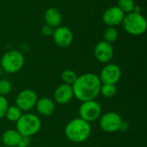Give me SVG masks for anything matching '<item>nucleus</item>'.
<instances>
[{
  "label": "nucleus",
  "instance_id": "11",
  "mask_svg": "<svg viewBox=\"0 0 147 147\" xmlns=\"http://www.w3.org/2000/svg\"><path fill=\"white\" fill-rule=\"evenodd\" d=\"M125 13L117 6H111L107 9L102 15L103 22L109 27H115L121 24L124 19Z\"/></svg>",
  "mask_w": 147,
  "mask_h": 147
},
{
  "label": "nucleus",
  "instance_id": "19",
  "mask_svg": "<svg viewBox=\"0 0 147 147\" xmlns=\"http://www.w3.org/2000/svg\"><path fill=\"white\" fill-rule=\"evenodd\" d=\"M118 36H119V33L115 27H109L108 28H106L103 34L104 41L110 44L115 42L118 39Z\"/></svg>",
  "mask_w": 147,
  "mask_h": 147
},
{
  "label": "nucleus",
  "instance_id": "8",
  "mask_svg": "<svg viewBox=\"0 0 147 147\" xmlns=\"http://www.w3.org/2000/svg\"><path fill=\"white\" fill-rule=\"evenodd\" d=\"M38 96L34 90L25 89L21 90L16 97V104L22 111H29L35 107Z\"/></svg>",
  "mask_w": 147,
  "mask_h": 147
},
{
  "label": "nucleus",
  "instance_id": "27",
  "mask_svg": "<svg viewBox=\"0 0 147 147\" xmlns=\"http://www.w3.org/2000/svg\"><path fill=\"white\" fill-rule=\"evenodd\" d=\"M2 72H3V70H2V68L0 67V78H1V76H2Z\"/></svg>",
  "mask_w": 147,
  "mask_h": 147
},
{
  "label": "nucleus",
  "instance_id": "6",
  "mask_svg": "<svg viewBox=\"0 0 147 147\" xmlns=\"http://www.w3.org/2000/svg\"><path fill=\"white\" fill-rule=\"evenodd\" d=\"M79 118L90 123L99 119L102 114V107L96 100L82 102L79 109Z\"/></svg>",
  "mask_w": 147,
  "mask_h": 147
},
{
  "label": "nucleus",
  "instance_id": "10",
  "mask_svg": "<svg viewBox=\"0 0 147 147\" xmlns=\"http://www.w3.org/2000/svg\"><path fill=\"white\" fill-rule=\"evenodd\" d=\"M55 44L59 47H68L73 40V34L70 28L67 27H58L54 28L53 34Z\"/></svg>",
  "mask_w": 147,
  "mask_h": 147
},
{
  "label": "nucleus",
  "instance_id": "7",
  "mask_svg": "<svg viewBox=\"0 0 147 147\" xmlns=\"http://www.w3.org/2000/svg\"><path fill=\"white\" fill-rule=\"evenodd\" d=\"M123 120L116 112H107L100 117L99 125L102 131L106 133H115L120 131Z\"/></svg>",
  "mask_w": 147,
  "mask_h": 147
},
{
  "label": "nucleus",
  "instance_id": "26",
  "mask_svg": "<svg viewBox=\"0 0 147 147\" xmlns=\"http://www.w3.org/2000/svg\"><path fill=\"white\" fill-rule=\"evenodd\" d=\"M127 128H128V124L126 123L125 121H123L122 124H121V127L120 131H126V130H127Z\"/></svg>",
  "mask_w": 147,
  "mask_h": 147
},
{
  "label": "nucleus",
  "instance_id": "1",
  "mask_svg": "<svg viewBox=\"0 0 147 147\" xmlns=\"http://www.w3.org/2000/svg\"><path fill=\"white\" fill-rule=\"evenodd\" d=\"M102 83L99 77L95 73H84L78 76L71 85L74 97L80 102L95 100L100 94Z\"/></svg>",
  "mask_w": 147,
  "mask_h": 147
},
{
  "label": "nucleus",
  "instance_id": "9",
  "mask_svg": "<svg viewBox=\"0 0 147 147\" xmlns=\"http://www.w3.org/2000/svg\"><path fill=\"white\" fill-rule=\"evenodd\" d=\"M121 77V70L115 64L106 65L101 71L100 80L102 84H115L119 82Z\"/></svg>",
  "mask_w": 147,
  "mask_h": 147
},
{
  "label": "nucleus",
  "instance_id": "20",
  "mask_svg": "<svg viewBox=\"0 0 147 147\" xmlns=\"http://www.w3.org/2000/svg\"><path fill=\"white\" fill-rule=\"evenodd\" d=\"M77 78H78L77 73L71 69L63 71V72L61 74V79H62L63 83L66 84H70V85H72L74 84Z\"/></svg>",
  "mask_w": 147,
  "mask_h": 147
},
{
  "label": "nucleus",
  "instance_id": "24",
  "mask_svg": "<svg viewBox=\"0 0 147 147\" xmlns=\"http://www.w3.org/2000/svg\"><path fill=\"white\" fill-rule=\"evenodd\" d=\"M54 32V28L48 26V25H44L41 28V33L43 34V35L45 36H53Z\"/></svg>",
  "mask_w": 147,
  "mask_h": 147
},
{
  "label": "nucleus",
  "instance_id": "23",
  "mask_svg": "<svg viewBox=\"0 0 147 147\" xmlns=\"http://www.w3.org/2000/svg\"><path fill=\"white\" fill-rule=\"evenodd\" d=\"M9 108V102L5 96H0V119L5 116L6 111Z\"/></svg>",
  "mask_w": 147,
  "mask_h": 147
},
{
  "label": "nucleus",
  "instance_id": "14",
  "mask_svg": "<svg viewBox=\"0 0 147 147\" xmlns=\"http://www.w3.org/2000/svg\"><path fill=\"white\" fill-rule=\"evenodd\" d=\"M37 112L43 116H51L55 111V104L48 97H42L37 100L35 104Z\"/></svg>",
  "mask_w": 147,
  "mask_h": 147
},
{
  "label": "nucleus",
  "instance_id": "16",
  "mask_svg": "<svg viewBox=\"0 0 147 147\" xmlns=\"http://www.w3.org/2000/svg\"><path fill=\"white\" fill-rule=\"evenodd\" d=\"M22 135L16 129L6 130L2 135V142L7 147H17Z\"/></svg>",
  "mask_w": 147,
  "mask_h": 147
},
{
  "label": "nucleus",
  "instance_id": "28",
  "mask_svg": "<svg viewBox=\"0 0 147 147\" xmlns=\"http://www.w3.org/2000/svg\"><path fill=\"white\" fill-rule=\"evenodd\" d=\"M5 147H7V146H5Z\"/></svg>",
  "mask_w": 147,
  "mask_h": 147
},
{
  "label": "nucleus",
  "instance_id": "3",
  "mask_svg": "<svg viewBox=\"0 0 147 147\" xmlns=\"http://www.w3.org/2000/svg\"><path fill=\"white\" fill-rule=\"evenodd\" d=\"M16 123V130L22 136L31 137L35 135L41 127V121L40 118L30 113L22 114Z\"/></svg>",
  "mask_w": 147,
  "mask_h": 147
},
{
  "label": "nucleus",
  "instance_id": "15",
  "mask_svg": "<svg viewBox=\"0 0 147 147\" xmlns=\"http://www.w3.org/2000/svg\"><path fill=\"white\" fill-rule=\"evenodd\" d=\"M44 20L47 25L56 28L60 26L62 21L61 13L55 8H49L46 10L44 14Z\"/></svg>",
  "mask_w": 147,
  "mask_h": 147
},
{
  "label": "nucleus",
  "instance_id": "22",
  "mask_svg": "<svg viewBox=\"0 0 147 147\" xmlns=\"http://www.w3.org/2000/svg\"><path fill=\"white\" fill-rule=\"evenodd\" d=\"M12 90L11 83L7 79H0V96H5Z\"/></svg>",
  "mask_w": 147,
  "mask_h": 147
},
{
  "label": "nucleus",
  "instance_id": "18",
  "mask_svg": "<svg viewBox=\"0 0 147 147\" xmlns=\"http://www.w3.org/2000/svg\"><path fill=\"white\" fill-rule=\"evenodd\" d=\"M117 92V89L115 84H102L100 88V94L106 98H111L115 96Z\"/></svg>",
  "mask_w": 147,
  "mask_h": 147
},
{
  "label": "nucleus",
  "instance_id": "17",
  "mask_svg": "<svg viewBox=\"0 0 147 147\" xmlns=\"http://www.w3.org/2000/svg\"><path fill=\"white\" fill-rule=\"evenodd\" d=\"M22 115V111L16 105V106H9L4 117H6V119L11 122H16Z\"/></svg>",
  "mask_w": 147,
  "mask_h": 147
},
{
  "label": "nucleus",
  "instance_id": "25",
  "mask_svg": "<svg viewBox=\"0 0 147 147\" xmlns=\"http://www.w3.org/2000/svg\"><path fill=\"white\" fill-rule=\"evenodd\" d=\"M31 143V140L30 137H27V136H22L21 140L18 144L17 147H28Z\"/></svg>",
  "mask_w": 147,
  "mask_h": 147
},
{
  "label": "nucleus",
  "instance_id": "12",
  "mask_svg": "<svg viewBox=\"0 0 147 147\" xmlns=\"http://www.w3.org/2000/svg\"><path fill=\"white\" fill-rule=\"evenodd\" d=\"M96 59L101 63H109L114 56V49L110 43L104 40L96 44L94 50Z\"/></svg>",
  "mask_w": 147,
  "mask_h": 147
},
{
  "label": "nucleus",
  "instance_id": "2",
  "mask_svg": "<svg viewBox=\"0 0 147 147\" xmlns=\"http://www.w3.org/2000/svg\"><path fill=\"white\" fill-rule=\"evenodd\" d=\"M91 134V127L89 122L81 118H76L67 123L65 127L66 138L73 143L86 141Z\"/></svg>",
  "mask_w": 147,
  "mask_h": 147
},
{
  "label": "nucleus",
  "instance_id": "21",
  "mask_svg": "<svg viewBox=\"0 0 147 147\" xmlns=\"http://www.w3.org/2000/svg\"><path fill=\"white\" fill-rule=\"evenodd\" d=\"M135 6L134 0H118L117 1V7L121 9L125 14H128L133 12L134 8Z\"/></svg>",
  "mask_w": 147,
  "mask_h": 147
},
{
  "label": "nucleus",
  "instance_id": "5",
  "mask_svg": "<svg viewBox=\"0 0 147 147\" xmlns=\"http://www.w3.org/2000/svg\"><path fill=\"white\" fill-rule=\"evenodd\" d=\"M24 65L23 54L16 50H10L3 54L1 59V68L7 73L19 71Z\"/></svg>",
  "mask_w": 147,
  "mask_h": 147
},
{
  "label": "nucleus",
  "instance_id": "4",
  "mask_svg": "<svg viewBox=\"0 0 147 147\" xmlns=\"http://www.w3.org/2000/svg\"><path fill=\"white\" fill-rule=\"evenodd\" d=\"M121 23L124 29L132 35H141L147 28L146 18L140 13H135L134 11L125 15Z\"/></svg>",
  "mask_w": 147,
  "mask_h": 147
},
{
  "label": "nucleus",
  "instance_id": "13",
  "mask_svg": "<svg viewBox=\"0 0 147 147\" xmlns=\"http://www.w3.org/2000/svg\"><path fill=\"white\" fill-rule=\"evenodd\" d=\"M53 97L56 102L61 105L67 104L74 97L72 86L66 84H61L59 85L53 94Z\"/></svg>",
  "mask_w": 147,
  "mask_h": 147
}]
</instances>
